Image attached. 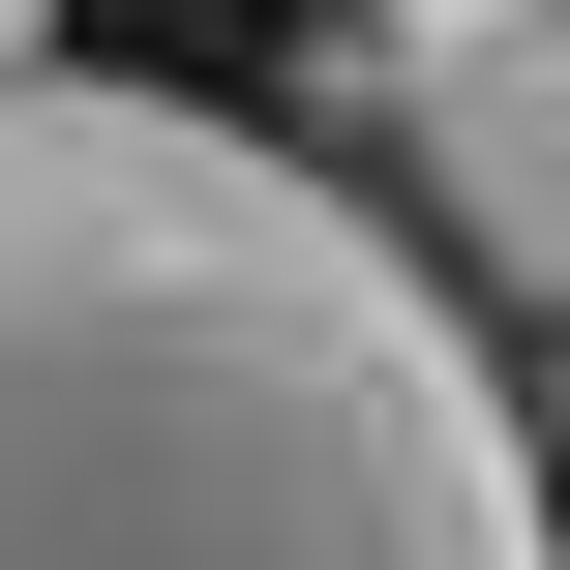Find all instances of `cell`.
<instances>
[{
  "label": "cell",
  "instance_id": "obj_1",
  "mask_svg": "<svg viewBox=\"0 0 570 570\" xmlns=\"http://www.w3.org/2000/svg\"><path fill=\"white\" fill-rule=\"evenodd\" d=\"M0 570H570L541 391L361 180L210 90H0Z\"/></svg>",
  "mask_w": 570,
  "mask_h": 570
},
{
  "label": "cell",
  "instance_id": "obj_2",
  "mask_svg": "<svg viewBox=\"0 0 570 570\" xmlns=\"http://www.w3.org/2000/svg\"><path fill=\"white\" fill-rule=\"evenodd\" d=\"M361 90V150L421 180V240L451 271H511L570 331V0H511V30H451V60H331Z\"/></svg>",
  "mask_w": 570,
  "mask_h": 570
},
{
  "label": "cell",
  "instance_id": "obj_3",
  "mask_svg": "<svg viewBox=\"0 0 570 570\" xmlns=\"http://www.w3.org/2000/svg\"><path fill=\"white\" fill-rule=\"evenodd\" d=\"M331 30H361V60H451V30H511V0H331Z\"/></svg>",
  "mask_w": 570,
  "mask_h": 570
}]
</instances>
